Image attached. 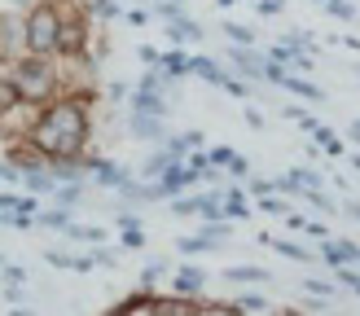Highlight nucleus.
Here are the masks:
<instances>
[{"label":"nucleus","mask_w":360,"mask_h":316,"mask_svg":"<svg viewBox=\"0 0 360 316\" xmlns=\"http://www.w3.org/2000/svg\"><path fill=\"white\" fill-rule=\"evenodd\" d=\"M88 97H62V101H49L40 123L31 128V140L40 145L49 158H70L84 150L88 140Z\"/></svg>","instance_id":"1"},{"label":"nucleus","mask_w":360,"mask_h":316,"mask_svg":"<svg viewBox=\"0 0 360 316\" xmlns=\"http://www.w3.org/2000/svg\"><path fill=\"white\" fill-rule=\"evenodd\" d=\"M9 75L18 84V97L22 105H49L53 101V88H58V70L49 66V58H22L18 66H9Z\"/></svg>","instance_id":"2"},{"label":"nucleus","mask_w":360,"mask_h":316,"mask_svg":"<svg viewBox=\"0 0 360 316\" xmlns=\"http://www.w3.org/2000/svg\"><path fill=\"white\" fill-rule=\"evenodd\" d=\"M22 35H27V53L35 58H53L62 40V9L58 5H31L22 18Z\"/></svg>","instance_id":"3"},{"label":"nucleus","mask_w":360,"mask_h":316,"mask_svg":"<svg viewBox=\"0 0 360 316\" xmlns=\"http://www.w3.org/2000/svg\"><path fill=\"white\" fill-rule=\"evenodd\" d=\"M84 22H88V18H66L62 13V40H58V53H62V58H79V53H84Z\"/></svg>","instance_id":"4"},{"label":"nucleus","mask_w":360,"mask_h":316,"mask_svg":"<svg viewBox=\"0 0 360 316\" xmlns=\"http://www.w3.org/2000/svg\"><path fill=\"white\" fill-rule=\"evenodd\" d=\"M229 58H233V66H238L242 75H250V79H268V70H273V62H264L259 53H250V44L229 48Z\"/></svg>","instance_id":"5"},{"label":"nucleus","mask_w":360,"mask_h":316,"mask_svg":"<svg viewBox=\"0 0 360 316\" xmlns=\"http://www.w3.org/2000/svg\"><path fill=\"white\" fill-rule=\"evenodd\" d=\"M128 136L136 140H163L167 128H163V114H150V110H136L132 123H128Z\"/></svg>","instance_id":"6"},{"label":"nucleus","mask_w":360,"mask_h":316,"mask_svg":"<svg viewBox=\"0 0 360 316\" xmlns=\"http://www.w3.org/2000/svg\"><path fill=\"white\" fill-rule=\"evenodd\" d=\"M88 167H93V176H97L105 189H123V185H128V171H123L119 163H105V158H88Z\"/></svg>","instance_id":"7"},{"label":"nucleus","mask_w":360,"mask_h":316,"mask_svg":"<svg viewBox=\"0 0 360 316\" xmlns=\"http://www.w3.org/2000/svg\"><path fill=\"white\" fill-rule=\"evenodd\" d=\"M18 44H27L22 22H18V18H9V13H0V58H9Z\"/></svg>","instance_id":"8"},{"label":"nucleus","mask_w":360,"mask_h":316,"mask_svg":"<svg viewBox=\"0 0 360 316\" xmlns=\"http://www.w3.org/2000/svg\"><path fill=\"white\" fill-rule=\"evenodd\" d=\"M167 35H172L176 44H193V40H202V27L189 22V18L180 13V18H172V22H167Z\"/></svg>","instance_id":"9"},{"label":"nucleus","mask_w":360,"mask_h":316,"mask_svg":"<svg viewBox=\"0 0 360 316\" xmlns=\"http://www.w3.org/2000/svg\"><path fill=\"white\" fill-rule=\"evenodd\" d=\"M281 88H290L295 97H308V101H326V93H321L316 84H308V79H299V75H290V70H281Z\"/></svg>","instance_id":"10"},{"label":"nucleus","mask_w":360,"mask_h":316,"mask_svg":"<svg viewBox=\"0 0 360 316\" xmlns=\"http://www.w3.org/2000/svg\"><path fill=\"white\" fill-rule=\"evenodd\" d=\"M321 259L343 268V263H352V242H321Z\"/></svg>","instance_id":"11"},{"label":"nucleus","mask_w":360,"mask_h":316,"mask_svg":"<svg viewBox=\"0 0 360 316\" xmlns=\"http://www.w3.org/2000/svg\"><path fill=\"white\" fill-rule=\"evenodd\" d=\"M189 70H193V75H202V79H211V84H229L233 79V75H224V66H215L211 58H193Z\"/></svg>","instance_id":"12"},{"label":"nucleus","mask_w":360,"mask_h":316,"mask_svg":"<svg viewBox=\"0 0 360 316\" xmlns=\"http://www.w3.org/2000/svg\"><path fill=\"white\" fill-rule=\"evenodd\" d=\"M176 294H202V272H198V268H180L176 272Z\"/></svg>","instance_id":"13"},{"label":"nucleus","mask_w":360,"mask_h":316,"mask_svg":"<svg viewBox=\"0 0 360 316\" xmlns=\"http://www.w3.org/2000/svg\"><path fill=\"white\" fill-rule=\"evenodd\" d=\"M13 105H22V97H18V84H13L9 70H0V114L13 110Z\"/></svg>","instance_id":"14"},{"label":"nucleus","mask_w":360,"mask_h":316,"mask_svg":"<svg viewBox=\"0 0 360 316\" xmlns=\"http://www.w3.org/2000/svg\"><path fill=\"white\" fill-rule=\"evenodd\" d=\"M172 163H176V154H167V150H163V154L146 158V167H141V176H146V180H158V176H163V171H167Z\"/></svg>","instance_id":"15"},{"label":"nucleus","mask_w":360,"mask_h":316,"mask_svg":"<svg viewBox=\"0 0 360 316\" xmlns=\"http://www.w3.org/2000/svg\"><path fill=\"white\" fill-rule=\"evenodd\" d=\"M115 312H119V316H141V312H154V298H150V294H132L128 303H119Z\"/></svg>","instance_id":"16"},{"label":"nucleus","mask_w":360,"mask_h":316,"mask_svg":"<svg viewBox=\"0 0 360 316\" xmlns=\"http://www.w3.org/2000/svg\"><path fill=\"white\" fill-rule=\"evenodd\" d=\"M246 211H250V206H246L242 193H238V189H224V216H229V220H242Z\"/></svg>","instance_id":"17"},{"label":"nucleus","mask_w":360,"mask_h":316,"mask_svg":"<svg viewBox=\"0 0 360 316\" xmlns=\"http://www.w3.org/2000/svg\"><path fill=\"white\" fill-rule=\"evenodd\" d=\"M62 233L75 237V242H105V233H101V228H93V224H66Z\"/></svg>","instance_id":"18"},{"label":"nucleus","mask_w":360,"mask_h":316,"mask_svg":"<svg viewBox=\"0 0 360 316\" xmlns=\"http://www.w3.org/2000/svg\"><path fill=\"white\" fill-rule=\"evenodd\" d=\"M264 308H268V298H264V294H255V290L238 294V303H233V312H264Z\"/></svg>","instance_id":"19"},{"label":"nucleus","mask_w":360,"mask_h":316,"mask_svg":"<svg viewBox=\"0 0 360 316\" xmlns=\"http://www.w3.org/2000/svg\"><path fill=\"white\" fill-rule=\"evenodd\" d=\"M158 70H163V75H185V70H189V58H185V53H167V58H163V66H158Z\"/></svg>","instance_id":"20"},{"label":"nucleus","mask_w":360,"mask_h":316,"mask_svg":"<svg viewBox=\"0 0 360 316\" xmlns=\"http://www.w3.org/2000/svg\"><path fill=\"white\" fill-rule=\"evenodd\" d=\"M35 224H44V228H66L70 216H66V211H35Z\"/></svg>","instance_id":"21"},{"label":"nucleus","mask_w":360,"mask_h":316,"mask_svg":"<svg viewBox=\"0 0 360 316\" xmlns=\"http://www.w3.org/2000/svg\"><path fill=\"white\" fill-rule=\"evenodd\" d=\"M273 246H277V251H281L285 259H299V263H308V259H312L308 251H303V246H295V242H285V237H281V242H273Z\"/></svg>","instance_id":"22"},{"label":"nucleus","mask_w":360,"mask_h":316,"mask_svg":"<svg viewBox=\"0 0 360 316\" xmlns=\"http://www.w3.org/2000/svg\"><path fill=\"white\" fill-rule=\"evenodd\" d=\"M224 277H229V281H264L268 272H264V268H229Z\"/></svg>","instance_id":"23"},{"label":"nucleus","mask_w":360,"mask_h":316,"mask_svg":"<svg viewBox=\"0 0 360 316\" xmlns=\"http://www.w3.org/2000/svg\"><path fill=\"white\" fill-rule=\"evenodd\" d=\"M303 290H308V294H321V298L334 294V286H330V281H321V277H308V281H303Z\"/></svg>","instance_id":"24"},{"label":"nucleus","mask_w":360,"mask_h":316,"mask_svg":"<svg viewBox=\"0 0 360 316\" xmlns=\"http://www.w3.org/2000/svg\"><path fill=\"white\" fill-rule=\"evenodd\" d=\"M233 154H238V150H229V145H215L207 158H211V167H229V163H233Z\"/></svg>","instance_id":"25"},{"label":"nucleus","mask_w":360,"mask_h":316,"mask_svg":"<svg viewBox=\"0 0 360 316\" xmlns=\"http://www.w3.org/2000/svg\"><path fill=\"white\" fill-rule=\"evenodd\" d=\"M172 211H176V216H198V198H176Z\"/></svg>","instance_id":"26"},{"label":"nucleus","mask_w":360,"mask_h":316,"mask_svg":"<svg viewBox=\"0 0 360 316\" xmlns=\"http://www.w3.org/2000/svg\"><path fill=\"white\" fill-rule=\"evenodd\" d=\"M338 281H343L347 290H356V294H360V272H352L347 263H343V268H338Z\"/></svg>","instance_id":"27"},{"label":"nucleus","mask_w":360,"mask_h":316,"mask_svg":"<svg viewBox=\"0 0 360 316\" xmlns=\"http://www.w3.org/2000/svg\"><path fill=\"white\" fill-rule=\"evenodd\" d=\"M224 31H229V35H233L238 44H250V40H255V31H250V27H233V22H229Z\"/></svg>","instance_id":"28"},{"label":"nucleus","mask_w":360,"mask_h":316,"mask_svg":"<svg viewBox=\"0 0 360 316\" xmlns=\"http://www.w3.org/2000/svg\"><path fill=\"white\" fill-rule=\"evenodd\" d=\"M49 263H53V268H75V255H62V251H49Z\"/></svg>","instance_id":"29"},{"label":"nucleus","mask_w":360,"mask_h":316,"mask_svg":"<svg viewBox=\"0 0 360 316\" xmlns=\"http://www.w3.org/2000/svg\"><path fill=\"white\" fill-rule=\"evenodd\" d=\"M158 277H163V263H158V259H154V263H150V268H146V272H141V286H154V281H158Z\"/></svg>","instance_id":"30"},{"label":"nucleus","mask_w":360,"mask_h":316,"mask_svg":"<svg viewBox=\"0 0 360 316\" xmlns=\"http://www.w3.org/2000/svg\"><path fill=\"white\" fill-rule=\"evenodd\" d=\"M128 246H146V233H141V224H128V233H123Z\"/></svg>","instance_id":"31"},{"label":"nucleus","mask_w":360,"mask_h":316,"mask_svg":"<svg viewBox=\"0 0 360 316\" xmlns=\"http://www.w3.org/2000/svg\"><path fill=\"white\" fill-rule=\"evenodd\" d=\"M264 211H268V216H285V211H290V206H285L281 198H264Z\"/></svg>","instance_id":"32"},{"label":"nucleus","mask_w":360,"mask_h":316,"mask_svg":"<svg viewBox=\"0 0 360 316\" xmlns=\"http://www.w3.org/2000/svg\"><path fill=\"white\" fill-rule=\"evenodd\" d=\"M180 251H211V242H202V237H185V242H180Z\"/></svg>","instance_id":"33"},{"label":"nucleus","mask_w":360,"mask_h":316,"mask_svg":"<svg viewBox=\"0 0 360 316\" xmlns=\"http://www.w3.org/2000/svg\"><path fill=\"white\" fill-rule=\"evenodd\" d=\"M136 53H141V62H146V66H158V62H163V58H158V53H154L150 44H141Z\"/></svg>","instance_id":"34"},{"label":"nucleus","mask_w":360,"mask_h":316,"mask_svg":"<svg viewBox=\"0 0 360 316\" xmlns=\"http://www.w3.org/2000/svg\"><path fill=\"white\" fill-rule=\"evenodd\" d=\"M105 97H110V101H123V97H128V84H110V88H105Z\"/></svg>","instance_id":"35"},{"label":"nucleus","mask_w":360,"mask_h":316,"mask_svg":"<svg viewBox=\"0 0 360 316\" xmlns=\"http://www.w3.org/2000/svg\"><path fill=\"white\" fill-rule=\"evenodd\" d=\"M128 22H132V27H146V22H150V9H132Z\"/></svg>","instance_id":"36"},{"label":"nucleus","mask_w":360,"mask_h":316,"mask_svg":"<svg viewBox=\"0 0 360 316\" xmlns=\"http://www.w3.org/2000/svg\"><path fill=\"white\" fill-rule=\"evenodd\" d=\"M285 0H259V13H281Z\"/></svg>","instance_id":"37"},{"label":"nucleus","mask_w":360,"mask_h":316,"mask_svg":"<svg viewBox=\"0 0 360 316\" xmlns=\"http://www.w3.org/2000/svg\"><path fill=\"white\" fill-rule=\"evenodd\" d=\"M229 171H233V176H246L250 167H246V158H242V154H233V163H229Z\"/></svg>","instance_id":"38"},{"label":"nucleus","mask_w":360,"mask_h":316,"mask_svg":"<svg viewBox=\"0 0 360 316\" xmlns=\"http://www.w3.org/2000/svg\"><path fill=\"white\" fill-rule=\"evenodd\" d=\"M277 189V180H255V185H250V193H259V198H264V193H273Z\"/></svg>","instance_id":"39"},{"label":"nucleus","mask_w":360,"mask_h":316,"mask_svg":"<svg viewBox=\"0 0 360 316\" xmlns=\"http://www.w3.org/2000/svg\"><path fill=\"white\" fill-rule=\"evenodd\" d=\"M343 211H347L352 220H360V202H343Z\"/></svg>","instance_id":"40"},{"label":"nucleus","mask_w":360,"mask_h":316,"mask_svg":"<svg viewBox=\"0 0 360 316\" xmlns=\"http://www.w3.org/2000/svg\"><path fill=\"white\" fill-rule=\"evenodd\" d=\"M352 140H356V145H360V119L352 123Z\"/></svg>","instance_id":"41"},{"label":"nucleus","mask_w":360,"mask_h":316,"mask_svg":"<svg viewBox=\"0 0 360 316\" xmlns=\"http://www.w3.org/2000/svg\"><path fill=\"white\" fill-rule=\"evenodd\" d=\"M352 263H360V246L356 242H352Z\"/></svg>","instance_id":"42"},{"label":"nucleus","mask_w":360,"mask_h":316,"mask_svg":"<svg viewBox=\"0 0 360 316\" xmlns=\"http://www.w3.org/2000/svg\"><path fill=\"white\" fill-rule=\"evenodd\" d=\"M352 167H356V171H360V154H356V158H352Z\"/></svg>","instance_id":"43"},{"label":"nucleus","mask_w":360,"mask_h":316,"mask_svg":"<svg viewBox=\"0 0 360 316\" xmlns=\"http://www.w3.org/2000/svg\"><path fill=\"white\" fill-rule=\"evenodd\" d=\"M13 5H27V0H13Z\"/></svg>","instance_id":"44"},{"label":"nucleus","mask_w":360,"mask_h":316,"mask_svg":"<svg viewBox=\"0 0 360 316\" xmlns=\"http://www.w3.org/2000/svg\"><path fill=\"white\" fill-rule=\"evenodd\" d=\"M220 5H233V0H220Z\"/></svg>","instance_id":"45"},{"label":"nucleus","mask_w":360,"mask_h":316,"mask_svg":"<svg viewBox=\"0 0 360 316\" xmlns=\"http://www.w3.org/2000/svg\"><path fill=\"white\" fill-rule=\"evenodd\" d=\"M0 263H5V259H0Z\"/></svg>","instance_id":"46"}]
</instances>
